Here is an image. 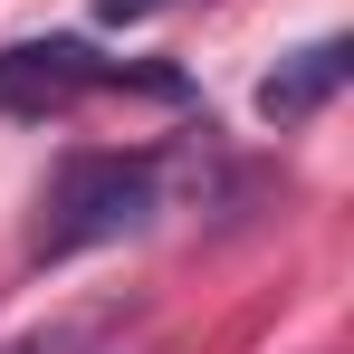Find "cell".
I'll return each instance as SVG.
<instances>
[{"instance_id":"obj_1","label":"cell","mask_w":354,"mask_h":354,"mask_svg":"<svg viewBox=\"0 0 354 354\" xmlns=\"http://www.w3.org/2000/svg\"><path fill=\"white\" fill-rule=\"evenodd\" d=\"M163 192V163L153 153H67L48 201H39V230H29V259H77V249H106V239L144 230Z\"/></svg>"},{"instance_id":"obj_2","label":"cell","mask_w":354,"mask_h":354,"mask_svg":"<svg viewBox=\"0 0 354 354\" xmlns=\"http://www.w3.org/2000/svg\"><path fill=\"white\" fill-rule=\"evenodd\" d=\"M106 86H153V96H182L173 67L96 58L86 39H19V48H0V115H19V124L67 115L77 96H106Z\"/></svg>"},{"instance_id":"obj_3","label":"cell","mask_w":354,"mask_h":354,"mask_svg":"<svg viewBox=\"0 0 354 354\" xmlns=\"http://www.w3.org/2000/svg\"><path fill=\"white\" fill-rule=\"evenodd\" d=\"M354 77V39H316V48H297L268 86H259V115L268 124H306V115H326V96Z\"/></svg>"},{"instance_id":"obj_4","label":"cell","mask_w":354,"mask_h":354,"mask_svg":"<svg viewBox=\"0 0 354 354\" xmlns=\"http://www.w3.org/2000/svg\"><path fill=\"white\" fill-rule=\"evenodd\" d=\"M96 335H106V316H77V326H48V335H19L10 354H86Z\"/></svg>"},{"instance_id":"obj_5","label":"cell","mask_w":354,"mask_h":354,"mask_svg":"<svg viewBox=\"0 0 354 354\" xmlns=\"http://www.w3.org/2000/svg\"><path fill=\"white\" fill-rule=\"evenodd\" d=\"M106 19H153V10H173V0H96Z\"/></svg>"}]
</instances>
